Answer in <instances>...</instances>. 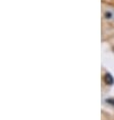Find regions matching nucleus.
<instances>
[{"label":"nucleus","instance_id":"nucleus-1","mask_svg":"<svg viewBox=\"0 0 114 120\" xmlns=\"http://www.w3.org/2000/svg\"><path fill=\"white\" fill-rule=\"evenodd\" d=\"M105 82L107 83V85H112V83L114 82V79H113V77L112 75H111L110 73H107L106 75H105Z\"/></svg>","mask_w":114,"mask_h":120},{"label":"nucleus","instance_id":"nucleus-2","mask_svg":"<svg viewBox=\"0 0 114 120\" xmlns=\"http://www.w3.org/2000/svg\"><path fill=\"white\" fill-rule=\"evenodd\" d=\"M108 103H110V104H113L114 105V100H112V99H109V100H107Z\"/></svg>","mask_w":114,"mask_h":120}]
</instances>
